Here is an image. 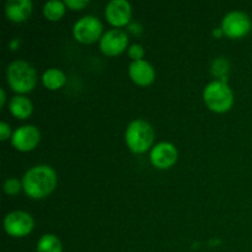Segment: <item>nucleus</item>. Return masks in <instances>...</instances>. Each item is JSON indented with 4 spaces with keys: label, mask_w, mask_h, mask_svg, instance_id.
<instances>
[{
    "label": "nucleus",
    "mask_w": 252,
    "mask_h": 252,
    "mask_svg": "<svg viewBox=\"0 0 252 252\" xmlns=\"http://www.w3.org/2000/svg\"><path fill=\"white\" fill-rule=\"evenodd\" d=\"M57 185V175L52 167L38 165L31 167L22 179V187L31 198H43L48 196Z\"/></svg>",
    "instance_id": "f257e3e1"
},
{
    "label": "nucleus",
    "mask_w": 252,
    "mask_h": 252,
    "mask_svg": "<svg viewBox=\"0 0 252 252\" xmlns=\"http://www.w3.org/2000/svg\"><path fill=\"white\" fill-rule=\"evenodd\" d=\"M7 81L16 93L25 94L31 91L37 83L36 69L26 61H15L6 71Z\"/></svg>",
    "instance_id": "f03ea898"
},
{
    "label": "nucleus",
    "mask_w": 252,
    "mask_h": 252,
    "mask_svg": "<svg viewBox=\"0 0 252 252\" xmlns=\"http://www.w3.org/2000/svg\"><path fill=\"white\" fill-rule=\"evenodd\" d=\"M206 105L214 112H225L233 106L234 96L226 83L224 81H212L206 86L203 93Z\"/></svg>",
    "instance_id": "7ed1b4c3"
},
{
    "label": "nucleus",
    "mask_w": 252,
    "mask_h": 252,
    "mask_svg": "<svg viewBox=\"0 0 252 252\" xmlns=\"http://www.w3.org/2000/svg\"><path fill=\"white\" fill-rule=\"evenodd\" d=\"M154 140L153 127L145 121H133L126 132L128 148L134 153H144L152 147Z\"/></svg>",
    "instance_id": "20e7f679"
},
{
    "label": "nucleus",
    "mask_w": 252,
    "mask_h": 252,
    "mask_svg": "<svg viewBox=\"0 0 252 252\" xmlns=\"http://www.w3.org/2000/svg\"><path fill=\"white\" fill-rule=\"evenodd\" d=\"M73 31L74 36L79 42L93 43L100 38L101 33H102V24L97 17L88 15L76 21Z\"/></svg>",
    "instance_id": "39448f33"
},
{
    "label": "nucleus",
    "mask_w": 252,
    "mask_h": 252,
    "mask_svg": "<svg viewBox=\"0 0 252 252\" xmlns=\"http://www.w3.org/2000/svg\"><path fill=\"white\" fill-rule=\"evenodd\" d=\"M221 30L231 38H240L250 32L251 20L245 12L231 11L223 19Z\"/></svg>",
    "instance_id": "423d86ee"
},
{
    "label": "nucleus",
    "mask_w": 252,
    "mask_h": 252,
    "mask_svg": "<svg viewBox=\"0 0 252 252\" xmlns=\"http://www.w3.org/2000/svg\"><path fill=\"white\" fill-rule=\"evenodd\" d=\"M33 219L29 213L22 211L11 212L5 217L4 228L9 235L14 238H21L27 235L33 229Z\"/></svg>",
    "instance_id": "0eeeda50"
},
{
    "label": "nucleus",
    "mask_w": 252,
    "mask_h": 252,
    "mask_svg": "<svg viewBox=\"0 0 252 252\" xmlns=\"http://www.w3.org/2000/svg\"><path fill=\"white\" fill-rule=\"evenodd\" d=\"M128 44V36L122 30H110L106 32L100 41V48L107 56H117L122 53Z\"/></svg>",
    "instance_id": "6e6552de"
},
{
    "label": "nucleus",
    "mask_w": 252,
    "mask_h": 252,
    "mask_svg": "<svg viewBox=\"0 0 252 252\" xmlns=\"http://www.w3.org/2000/svg\"><path fill=\"white\" fill-rule=\"evenodd\" d=\"M39 130L34 126H22L12 134V145L20 152H29L36 148L39 142Z\"/></svg>",
    "instance_id": "1a4fd4ad"
},
{
    "label": "nucleus",
    "mask_w": 252,
    "mask_h": 252,
    "mask_svg": "<svg viewBox=\"0 0 252 252\" xmlns=\"http://www.w3.org/2000/svg\"><path fill=\"white\" fill-rule=\"evenodd\" d=\"M150 160L158 169H167L176 162L177 149L171 143H159L150 152Z\"/></svg>",
    "instance_id": "9d476101"
},
{
    "label": "nucleus",
    "mask_w": 252,
    "mask_h": 252,
    "mask_svg": "<svg viewBox=\"0 0 252 252\" xmlns=\"http://www.w3.org/2000/svg\"><path fill=\"white\" fill-rule=\"evenodd\" d=\"M132 16V7L126 0H112L106 6V17L113 26H125Z\"/></svg>",
    "instance_id": "9b49d317"
},
{
    "label": "nucleus",
    "mask_w": 252,
    "mask_h": 252,
    "mask_svg": "<svg viewBox=\"0 0 252 252\" xmlns=\"http://www.w3.org/2000/svg\"><path fill=\"white\" fill-rule=\"evenodd\" d=\"M129 76L138 85H149L155 79V70L145 61H133L129 65Z\"/></svg>",
    "instance_id": "f8f14e48"
},
{
    "label": "nucleus",
    "mask_w": 252,
    "mask_h": 252,
    "mask_svg": "<svg viewBox=\"0 0 252 252\" xmlns=\"http://www.w3.org/2000/svg\"><path fill=\"white\" fill-rule=\"evenodd\" d=\"M32 2L30 0H9L5 5L6 16L14 22H22L31 15Z\"/></svg>",
    "instance_id": "ddd939ff"
},
{
    "label": "nucleus",
    "mask_w": 252,
    "mask_h": 252,
    "mask_svg": "<svg viewBox=\"0 0 252 252\" xmlns=\"http://www.w3.org/2000/svg\"><path fill=\"white\" fill-rule=\"evenodd\" d=\"M10 111L20 120H25L32 113V102L25 96H15L10 102Z\"/></svg>",
    "instance_id": "4468645a"
},
{
    "label": "nucleus",
    "mask_w": 252,
    "mask_h": 252,
    "mask_svg": "<svg viewBox=\"0 0 252 252\" xmlns=\"http://www.w3.org/2000/svg\"><path fill=\"white\" fill-rule=\"evenodd\" d=\"M42 80H43L46 88L51 89V90H57L65 84L66 78L63 71L57 68H52L44 71Z\"/></svg>",
    "instance_id": "2eb2a0df"
},
{
    "label": "nucleus",
    "mask_w": 252,
    "mask_h": 252,
    "mask_svg": "<svg viewBox=\"0 0 252 252\" xmlns=\"http://www.w3.org/2000/svg\"><path fill=\"white\" fill-rule=\"evenodd\" d=\"M37 252H63L62 244L56 235L46 234L37 244Z\"/></svg>",
    "instance_id": "dca6fc26"
},
{
    "label": "nucleus",
    "mask_w": 252,
    "mask_h": 252,
    "mask_svg": "<svg viewBox=\"0 0 252 252\" xmlns=\"http://www.w3.org/2000/svg\"><path fill=\"white\" fill-rule=\"evenodd\" d=\"M44 16L51 21H57L61 19L65 12V2L53 0V1H47L43 7Z\"/></svg>",
    "instance_id": "f3484780"
},
{
    "label": "nucleus",
    "mask_w": 252,
    "mask_h": 252,
    "mask_svg": "<svg viewBox=\"0 0 252 252\" xmlns=\"http://www.w3.org/2000/svg\"><path fill=\"white\" fill-rule=\"evenodd\" d=\"M212 71H213L214 75L221 76V78H223V80L221 81L225 83V78H224V75H225L226 71H228V62L224 61L223 58L217 59V61L213 63V66H212Z\"/></svg>",
    "instance_id": "a211bd4d"
},
{
    "label": "nucleus",
    "mask_w": 252,
    "mask_h": 252,
    "mask_svg": "<svg viewBox=\"0 0 252 252\" xmlns=\"http://www.w3.org/2000/svg\"><path fill=\"white\" fill-rule=\"evenodd\" d=\"M21 189V184L17 179H7L4 184V191L7 194H16Z\"/></svg>",
    "instance_id": "6ab92c4d"
},
{
    "label": "nucleus",
    "mask_w": 252,
    "mask_h": 252,
    "mask_svg": "<svg viewBox=\"0 0 252 252\" xmlns=\"http://www.w3.org/2000/svg\"><path fill=\"white\" fill-rule=\"evenodd\" d=\"M128 56L135 61H142L143 56H144V48L140 44H133L128 49Z\"/></svg>",
    "instance_id": "aec40b11"
},
{
    "label": "nucleus",
    "mask_w": 252,
    "mask_h": 252,
    "mask_svg": "<svg viewBox=\"0 0 252 252\" xmlns=\"http://www.w3.org/2000/svg\"><path fill=\"white\" fill-rule=\"evenodd\" d=\"M65 5L73 10H80L89 4L88 0H65Z\"/></svg>",
    "instance_id": "412c9836"
},
{
    "label": "nucleus",
    "mask_w": 252,
    "mask_h": 252,
    "mask_svg": "<svg viewBox=\"0 0 252 252\" xmlns=\"http://www.w3.org/2000/svg\"><path fill=\"white\" fill-rule=\"evenodd\" d=\"M10 133H11L10 126L5 122L0 123V137H1V140L7 139L10 137Z\"/></svg>",
    "instance_id": "4be33fe9"
},
{
    "label": "nucleus",
    "mask_w": 252,
    "mask_h": 252,
    "mask_svg": "<svg viewBox=\"0 0 252 252\" xmlns=\"http://www.w3.org/2000/svg\"><path fill=\"white\" fill-rule=\"evenodd\" d=\"M19 43H20V41H19V39H17V38L12 39V41L10 42V48L14 49V51H15V49H16V47L19 46Z\"/></svg>",
    "instance_id": "5701e85b"
},
{
    "label": "nucleus",
    "mask_w": 252,
    "mask_h": 252,
    "mask_svg": "<svg viewBox=\"0 0 252 252\" xmlns=\"http://www.w3.org/2000/svg\"><path fill=\"white\" fill-rule=\"evenodd\" d=\"M0 95H1V101H0V106H4V103H5V100H6V96H5V91H4V89H1V90H0Z\"/></svg>",
    "instance_id": "b1692460"
},
{
    "label": "nucleus",
    "mask_w": 252,
    "mask_h": 252,
    "mask_svg": "<svg viewBox=\"0 0 252 252\" xmlns=\"http://www.w3.org/2000/svg\"><path fill=\"white\" fill-rule=\"evenodd\" d=\"M221 33H224L223 30H221V29H216L213 31V34H214V36H217V37H220Z\"/></svg>",
    "instance_id": "393cba45"
}]
</instances>
